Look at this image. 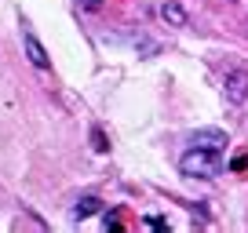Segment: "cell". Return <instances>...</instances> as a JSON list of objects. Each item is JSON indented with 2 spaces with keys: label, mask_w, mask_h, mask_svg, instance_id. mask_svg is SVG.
<instances>
[{
  "label": "cell",
  "mask_w": 248,
  "mask_h": 233,
  "mask_svg": "<svg viewBox=\"0 0 248 233\" xmlns=\"http://www.w3.org/2000/svg\"><path fill=\"white\" fill-rule=\"evenodd\" d=\"M179 171H183L186 179H219V175H223V153L190 146L179 157Z\"/></svg>",
  "instance_id": "1"
},
{
  "label": "cell",
  "mask_w": 248,
  "mask_h": 233,
  "mask_svg": "<svg viewBox=\"0 0 248 233\" xmlns=\"http://www.w3.org/2000/svg\"><path fill=\"white\" fill-rule=\"evenodd\" d=\"M223 95H226V102H230V106L248 102V70L233 66V70L226 73V80H223Z\"/></svg>",
  "instance_id": "2"
},
{
  "label": "cell",
  "mask_w": 248,
  "mask_h": 233,
  "mask_svg": "<svg viewBox=\"0 0 248 233\" xmlns=\"http://www.w3.org/2000/svg\"><path fill=\"white\" fill-rule=\"evenodd\" d=\"M22 47H26V58H30L37 70H51V55L44 51V44H40L37 33L30 29V22H22Z\"/></svg>",
  "instance_id": "3"
},
{
  "label": "cell",
  "mask_w": 248,
  "mask_h": 233,
  "mask_svg": "<svg viewBox=\"0 0 248 233\" xmlns=\"http://www.w3.org/2000/svg\"><path fill=\"white\" fill-rule=\"evenodd\" d=\"M157 15H161V22H168L171 29H183V26L190 22V15H186V8L179 0H164L161 8H157Z\"/></svg>",
  "instance_id": "4"
},
{
  "label": "cell",
  "mask_w": 248,
  "mask_h": 233,
  "mask_svg": "<svg viewBox=\"0 0 248 233\" xmlns=\"http://www.w3.org/2000/svg\"><path fill=\"white\" fill-rule=\"evenodd\" d=\"M190 146H201V149H216V153H223V149H226V135L216 131V128H204V131H197L194 139H190Z\"/></svg>",
  "instance_id": "5"
},
{
  "label": "cell",
  "mask_w": 248,
  "mask_h": 233,
  "mask_svg": "<svg viewBox=\"0 0 248 233\" xmlns=\"http://www.w3.org/2000/svg\"><path fill=\"white\" fill-rule=\"evenodd\" d=\"M102 211V201L99 197H80L77 204H73V218H92Z\"/></svg>",
  "instance_id": "6"
},
{
  "label": "cell",
  "mask_w": 248,
  "mask_h": 233,
  "mask_svg": "<svg viewBox=\"0 0 248 233\" xmlns=\"http://www.w3.org/2000/svg\"><path fill=\"white\" fill-rule=\"evenodd\" d=\"M92 146H95V153H106L109 149V142H106V135L99 131V128H92Z\"/></svg>",
  "instance_id": "7"
},
{
  "label": "cell",
  "mask_w": 248,
  "mask_h": 233,
  "mask_svg": "<svg viewBox=\"0 0 248 233\" xmlns=\"http://www.w3.org/2000/svg\"><path fill=\"white\" fill-rule=\"evenodd\" d=\"M230 168H233V171H245V168H248V153L233 157V160H230Z\"/></svg>",
  "instance_id": "8"
},
{
  "label": "cell",
  "mask_w": 248,
  "mask_h": 233,
  "mask_svg": "<svg viewBox=\"0 0 248 233\" xmlns=\"http://www.w3.org/2000/svg\"><path fill=\"white\" fill-rule=\"evenodd\" d=\"M77 4H84V8H99V0H77Z\"/></svg>",
  "instance_id": "9"
}]
</instances>
